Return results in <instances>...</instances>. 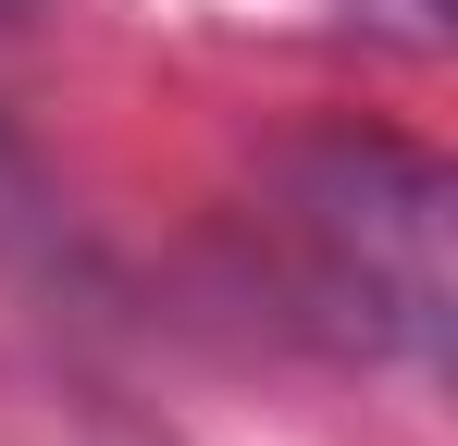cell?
<instances>
[{"label":"cell","instance_id":"cell-2","mask_svg":"<svg viewBox=\"0 0 458 446\" xmlns=\"http://www.w3.org/2000/svg\"><path fill=\"white\" fill-rule=\"evenodd\" d=\"M0 13H25V0H0Z\"/></svg>","mask_w":458,"mask_h":446},{"label":"cell","instance_id":"cell-1","mask_svg":"<svg viewBox=\"0 0 458 446\" xmlns=\"http://www.w3.org/2000/svg\"><path fill=\"white\" fill-rule=\"evenodd\" d=\"M273 248L285 286L322 335H347L360 360L446 372L458 273H446V161L409 137H310L273 161Z\"/></svg>","mask_w":458,"mask_h":446}]
</instances>
